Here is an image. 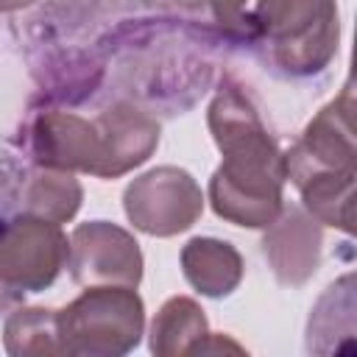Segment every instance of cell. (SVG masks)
I'll return each mask as SVG.
<instances>
[{
  "mask_svg": "<svg viewBox=\"0 0 357 357\" xmlns=\"http://www.w3.org/2000/svg\"><path fill=\"white\" fill-rule=\"evenodd\" d=\"M209 131L223 153L209 181L212 209L234 226L268 229L284 209V156L237 84L226 81L209 103Z\"/></svg>",
  "mask_w": 357,
  "mask_h": 357,
  "instance_id": "6da1fadb",
  "label": "cell"
},
{
  "mask_svg": "<svg viewBox=\"0 0 357 357\" xmlns=\"http://www.w3.org/2000/svg\"><path fill=\"white\" fill-rule=\"evenodd\" d=\"M248 25L268 61L284 75H315L337 53L335 0H257Z\"/></svg>",
  "mask_w": 357,
  "mask_h": 357,
  "instance_id": "7a4b0ae2",
  "label": "cell"
},
{
  "mask_svg": "<svg viewBox=\"0 0 357 357\" xmlns=\"http://www.w3.org/2000/svg\"><path fill=\"white\" fill-rule=\"evenodd\" d=\"M64 354L117 357L137 349L145 307L134 287L95 284L64 310H56Z\"/></svg>",
  "mask_w": 357,
  "mask_h": 357,
  "instance_id": "3957f363",
  "label": "cell"
},
{
  "mask_svg": "<svg viewBox=\"0 0 357 357\" xmlns=\"http://www.w3.org/2000/svg\"><path fill=\"white\" fill-rule=\"evenodd\" d=\"M70 259V240L59 223L20 215L0 231V287L8 293H36L56 282Z\"/></svg>",
  "mask_w": 357,
  "mask_h": 357,
  "instance_id": "277c9868",
  "label": "cell"
},
{
  "mask_svg": "<svg viewBox=\"0 0 357 357\" xmlns=\"http://www.w3.org/2000/svg\"><path fill=\"white\" fill-rule=\"evenodd\" d=\"M123 209L134 229L151 237H173L187 231L204 212L198 181L173 165L153 167L134 178L123 192Z\"/></svg>",
  "mask_w": 357,
  "mask_h": 357,
  "instance_id": "5b68a950",
  "label": "cell"
},
{
  "mask_svg": "<svg viewBox=\"0 0 357 357\" xmlns=\"http://www.w3.org/2000/svg\"><path fill=\"white\" fill-rule=\"evenodd\" d=\"M354 159V98L351 84H346L343 92L307 123L301 139L284 153V173L296 187L318 176H357Z\"/></svg>",
  "mask_w": 357,
  "mask_h": 357,
  "instance_id": "8992f818",
  "label": "cell"
},
{
  "mask_svg": "<svg viewBox=\"0 0 357 357\" xmlns=\"http://www.w3.org/2000/svg\"><path fill=\"white\" fill-rule=\"evenodd\" d=\"M70 273L78 284H123L137 287L142 279V251L137 240L109 223V220H89L75 226L70 237Z\"/></svg>",
  "mask_w": 357,
  "mask_h": 357,
  "instance_id": "52a82bcc",
  "label": "cell"
},
{
  "mask_svg": "<svg viewBox=\"0 0 357 357\" xmlns=\"http://www.w3.org/2000/svg\"><path fill=\"white\" fill-rule=\"evenodd\" d=\"M31 145L42 167L67 173H98L100 137L95 123L70 112H42L31 128Z\"/></svg>",
  "mask_w": 357,
  "mask_h": 357,
  "instance_id": "ba28073f",
  "label": "cell"
},
{
  "mask_svg": "<svg viewBox=\"0 0 357 357\" xmlns=\"http://www.w3.org/2000/svg\"><path fill=\"white\" fill-rule=\"evenodd\" d=\"M92 123L100 137L98 178H117L134 170L159 145V123L128 103H114Z\"/></svg>",
  "mask_w": 357,
  "mask_h": 357,
  "instance_id": "9c48e42d",
  "label": "cell"
},
{
  "mask_svg": "<svg viewBox=\"0 0 357 357\" xmlns=\"http://www.w3.org/2000/svg\"><path fill=\"white\" fill-rule=\"evenodd\" d=\"M262 251H265V259L273 276L287 287H298L318 271L321 226L312 215L296 206L282 209L279 218L268 226Z\"/></svg>",
  "mask_w": 357,
  "mask_h": 357,
  "instance_id": "30bf717a",
  "label": "cell"
},
{
  "mask_svg": "<svg viewBox=\"0 0 357 357\" xmlns=\"http://www.w3.org/2000/svg\"><path fill=\"white\" fill-rule=\"evenodd\" d=\"M243 257L231 243L215 237H195L181 248L184 279L209 298H223L237 290L243 279Z\"/></svg>",
  "mask_w": 357,
  "mask_h": 357,
  "instance_id": "8fae6325",
  "label": "cell"
},
{
  "mask_svg": "<svg viewBox=\"0 0 357 357\" xmlns=\"http://www.w3.org/2000/svg\"><path fill=\"white\" fill-rule=\"evenodd\" d=\"M206 335L209 329L204 310L187 296H173L159 307L151 324V351L159 357L192 354Z\"/></svg>",
  "mask_w": 357,
  "mask_h": 357,
  "instance_id": "7c38bea8",
  "label": "cell"
},
{
  "mask_svg": "<svg viewBox=\"0 0 357 357\" xmlns=\"http://www.w3.org/2000/svg\"><path fill=\"white\" fill-rule=\"evenodd\" d=\"M81 198L84 192L73 173L42 167L31 173V178L22 187V212L50 223H67L78 212Z\"/></svg>",
  "mask_w": 357,
  "mask_h": 357,
  "instance_id": "4fadbf2b",
  "label": "cell"
},
{
  "mask_svg": "<svg viewBox=\"0 0 357 357\" xmlns=\"http://www.w3.org/2000/svg\"><path fill=\"white\" fill-rule=\"evenodd\" d=\"M3 343L6 351L14 357H42V354H64L61 335H59V321L56 310L45 307H25L14 310L6 318L3 329Z\"/></svg>",
  "mask_w": 357,
  "mask_h": 357,
  "instance_id": "5bb4252c",
  "label": "cell"
},
{
  "mask_svg": "<svg viewBox=\"0 0 357 357\" xmlns=\"http://www.w3.org/2000/svg\"><path fill=\"white\" fill-rule=\"evenodd\" d=\"M209 6V11L215 14V20L226 28H240L243 22L248 25V0H204Z\"/></svg>",
  "mask_w": 357,
  "mask_h": 357,
  "instance_id": "9a60e30c",
  "label": "cell"
},
{
  "mask_svg": "<svg viewBox=\"0 0 357 357\" xmlns=\"http://www.w3.org/2000/svg\"><path fill=\"white\" fill-rule=\"evenodd\" d=\"M31 3L36 0H0V11H20V8H28Z\"/></svg>",
  "mask_w": 357,
  "mask_h": 357,
  "instance_id": "2e32d148",
  "label": "cell"
},
{
  "mask_svg": "<svg viewBox=\"0 0 357 357\" xmlns=\"http://www.w3.org/2000/svg\"><path fill=\"white\" fill-rule=\"evenodd\" d=\"M0 304H3V298H0Z\"/></svg>",
  "mask_w": 357,
  "mask_h": 357,
  "instance_id": "e0dca14e",
  "label": "cell"
}]
</instances>
